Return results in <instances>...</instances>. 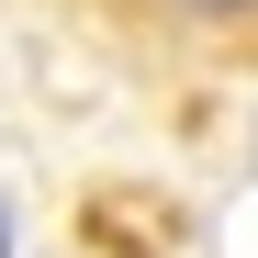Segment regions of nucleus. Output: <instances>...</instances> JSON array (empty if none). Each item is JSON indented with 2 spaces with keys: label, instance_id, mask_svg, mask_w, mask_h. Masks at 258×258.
Segmentation results:
<instances>
[{
  "label": "nucleus",
  "instance_id": "f257e3e1",
  "mask_svg": "<svg viewBox=\"0 0 258 258\" xmlns=\"http://www.w3.org/2000/svg\"><path fill=\"white\" fill-rule=\"evenodd\" d=\"M180 12H202V23H236V12H258V0H180Z\"/></svg>",
  "mask_w": 258,
  "mask_h": 258
},
{
  "label": "nucleus",
  "instance_id": "f03ea898",
  "mask_svg": "<svg viewBox=\"0 0 258 258\" xmlns=\"http://www.w3.org/2000/svg\"><path fill=\"white\" fill-rule=\"evenodd\" d=\"M0 258H12V225H0Z\"/></svg>",
  "mask_w": 258,
  "mask_h": 258
}]
</instances>
